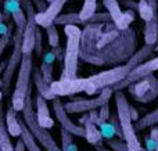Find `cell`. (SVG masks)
<instances>
[{
	"instance_id": "obj_13",
	"label": "cell",
	"mask_w": 158,
	"mask_h": 151,
	"mask_svg": "<svg viewBox=\"0 0 158 151\" xmlns=\"http://www.w3.org/2000/svg\"><path fill=\"white\" fill-rule=\"evenodd\" d=\"M35 105H36V119H38L39 125L43 126L44 129H50L54 126V119L50 115L49 107H47V100L43 99L40 94H36L35 99Z\"/></svg>"
},
{
	"instance_id": "obj_37",
	"label": "cell",
	"mask_w": 158,
	"mask_h": 151,
	"mask_svg": "<svg viewBox=\"0 0 158 151\" xmlns=\"http://www.w3.org/2000/svg\"><path fill=\"white\" fill-rule=\"evenodd\" d=\"M131 116H132V121H137L139 119V114H137V111L132 105H131Z\"/></svg>"
},
{
	"instance_id": "obj_31",
	"label": "cell",
	"mask_w": 158,
	"mask_h": 151,
	"mask_svg": "<svg viewBox=\"0 0 158 151\" xmlns=\"http://www.w3.org/2000/svg\"><path fill=\"white\" fill-rule=\"evenodd\" d=\"M100 108V111H98V115H100V118L103 119V121H108V118H110V101L108 103H104L101 107H98Z\"/></svg>"
},
{
	"instance_id": "obj_43",
	"label": "cell",
	"mask_w": 158,
	"mask_h": 151,
	"mask_svg": "<svg viewBox=\"0 0 158 151\" xmlns=\"http://www.w3.org/2000/svg\"><path fill=\"white\" fill-rule=\"evenodd\" d=\"M0 151H2V150H0Z\"/></svg>"
},
{
	"instance_id": "obj_27",
	"label": "cell",
	"mask_w": 158,
	"mask_h": 151,
	"mask_svg": "<svg viewBox=\"0 0 158 151\" xmlns=\"http://www.w3.org/2000/svg\"><path fill=\"white\" fill-rule=\"evenodd\" d=\"M40 72H42V76H43V79L46 80L47 83H52L53 82V64H49V63H44V61H42V65H40Z\"/></svg>"
},
{
	"instance_id": "obj_5",
	"label": "cell",
	"mask_w": 158,
	"mask_h": 151,
	"mask_svg": "<svg viewBox=\"0 0 158 151\" xmlns=\"http://www.w3.org/2000/svg\"><path fill=\"white\" fill-rule=\"evenodd\" d=\"M115 93V105H117V115L119 119V125L122 129L123 141L126 143L128 150L140 151L142 146L136 136V129L133 126V121L131 116V104H129L126 94L122 90H117Z\"/></svg>"
},
{
	"instance_id": "obj_32",
	"label": "cell",
	"mask_w": 158,
	"mask_h": 151,
	"mask_svg": "<svg viewBox=\"0 0 158 151\" xmlns=\"http://www.w3.org/2000/svg\"><path fill=\"white\" fill-rule=\"evenodd\" d=\"M31 2H32L33 7L38 10V13H42V11L47 7V4H46V2H44V0H31Z\"/></svg>"
},
{
	"instance_id": "obj_39",
	"label": "cell",
	"mask_w": 158,
	"mask_h": 151,
	"mask_svg": "<svg viewBox=\"0 0 158 151\" xmlns=\"http://www.w3.org/2000/svg\"><path fill=\"white\" fill-rule=\"evenodd\" d=\"M94 147H96V151H111V150L106 149L104 146H101V144H98V146H94Z\"/></svg>"
},
{
	"instance_id": "obj_33",
	"label": "cell",
	"mask_w": 158,
	"mask_h": 151,
	"mask_svg": "<svg viewBox=\"0 0 158 151\" xmlns=\"http://www.w3.org/2000/svg\"><path fill=\"white\" fill-rule=\"evenodd\" d=\"M144 141H146V149H147V151H156V140L151 136H146Z\"/></svg>"
},
{
	"instance_id": "obj_10",
	"label": "cell",
	"mask_w": 158,
	"mask_h": 151,
	"mask_svg": "<svg viewBox=\"0 0 158 151\" xmlns=\"http://www.w3.org/2000/svg\"><path fill=\"white\" fill-rule=\"evenodd\" d=\"M158 71V57H154V58H150V60H146L144 63H142L140 65H137L136 68H133L122 80H119L118 83H115L112 86V90L117 92V90H123L126 89L129 85L132 83L137 82V80L143 79L146 78L147 75L150 74H154V72Z\"/></svg>"
},
{
	"instance_id": "obj_16",
	"label": "cell",
	"mask_w": 158,
	"mask_h": 151,
	"mask_svg": "<svg viewBox=\"0 0 158 151\" xmlns=\"http://www.w3.org/2000/svg\"><path fill=\"white\" fill-rule=\"evenodd\" d=\"M4 121H6V128H7L11 137H19V135H21L19 118L17 116V111L14 110L11 104H8L7 110L4 111Z\"/></svg>"
},
{
	"instance_id": "obj_26",
	"label": "cell",
	"mask_w": 158,
	"mask_h": 151,
	"mask_svg": "<svg viewBox=\"0 0 158 151\" xmlns=\"http://www.w3.org/2000/svg\"><path fill=\"white\" fill-rule=\"evenodd\" d=\"M98 129H100V133H101V136H103V139L108 140V139L115 137V128L111 122H108V121L103 122V124L98 126Z\"/></svg>"
},
{
	"instance_id": "obj_42",
	"label": "cell",
	"mask_w": 158,
	"mask_h": 151,
	"mask_svg": "<svg viewBox=\"0 0 158 151\" xmlns=\"http://www.w3.org/2000/svg\"><path fill=\"white\" fill-rule=\"evenodd\" d=\"M126 151H132V150H126Z\"/></svg>"
},
{
	"instance_id": "obj_6",
	"label": "cell",
	"mask_w": 158,
	"mask_h": 151,
	"mask_svg": "<svg viewBox=\"0 0 158 151\" xmlns=\"http://www.w3.org/2000/svg\"><path fill=\"white\" fill-rule=\"evenodd\" d=\"M32 69H33L32 54H22L21 63H19V67H18L15 88H14L13 96H11V103H10L17 112H21V110L24 108L27 94L31 90Z\"/></svg>"
},
{
	"instance_id": "obj_20",
	"label": "cell",
	"mask_w": 158,
	"mask_h": 151,
	"mask_svg": "<svg viewBox=\"0 0 158 151\" xmlns=\"http://www.w3.org/2000/svg\"><path fill=\"white\" fill-rule=\"evenodd\" d=\"M96 8H97V0H83V4L82 8L79 11V17H81L83 25L86 24V21L96 13Z\"/></svg>"
},
{
	"instance_id": "obj_4",
	"label": "cell",
	"mask_w": 158,
	"mask_h": 151,
	"mask_svg": "<svg viewBox=\"0 0 158 151\" xmlns=\"http://www.w3.org/2000/svg\"><path fill=\"white\" fill-rule=\"evenodd\" d=\"M22 112V121L25 122L27 128L29 129V132L32 133V136L36 139L39 144L43 147L46 151H61V147L56 143L54 137L49 133V129H44L43 126H40L36 119V112L33 110L32 104V96H31V90L27 94L25 99L24 108L21 110Z\"/></svg>"
},
{
	"instance_id": "obj_38",
	"label": "cell",
	"mask_w": 158,
	"mask_h": 151,
	"mask_svg": "<svg viewBox=\"0 0 158 151\" xmlns=\"http://www.w3.org/2000/svg\"><path fill=\"white\" fill-rule=\"evenodd\" d=\"M147 2H148V4L153 7V10L158 14V0H147Z\"/></svg>"
},
{
	"instance_id": "obj_36",
	"label": "cell",
	"mask_w": 158,
	"mask_h": 151,
	"mask_svg": "<svg viewBox=\"0 0 158 151\" xmlns=\"http://www.w3.org/2000/svg\"><path fill=\"white\" fill-rule=\"evenodd\" d=\"M15 151H25V146H24V143H22V140L21 139H18L17 140V144H15Z\"/></svg>"
},
{
	"instance_id": "obj_29",
	"label": "cell",
	"mask_w": 158,
	"mask_h": 151,
	"mask_svg": "<svg viewBox=\"0 0 158 151\" xmlns=\"http://www.w3.org/2000/svg\"><path fill=\"white\" fill-rule=\"evenodd\" d=\"M108 21H111V17H110V14L106 11V13H94L86 21V24H93V22H108Z\"/></svg>"
},
{
	"instance_id": "obj_19",
	"label": "cell",
	"mask_w": 158,
	"mask_h": 151,
	"mask_svg": "<svg viewBox=\"0 0 158 151\" xmlns=\"http://www.w3.org/2000/svg\"><path fill=\"white\" fill-rule=\"evenodd\" d=\"M158 124V108L153 110L151 112L146 114L143 118L137 119L136 121V125H135V129L136 130H143L146 128H150V126H154V125Z\"/></svg>"
},
{
	"instance_id": "obj_2",
	"label": "cell",
	"mask_w": 158,
	"mask_h": 151,
	"mask_svg": "<svg viewBox=\"0 0 158 151\" xmlns=\"http://www.w3.org/2000/svg\"><path fill=\"white\" fill-rule=\"evenodd\" d=\"M129 74V68L126 67V64L122 65L112 67L111 69L107 71H101L96 75L87 78H72V79H58L53 80L50 83L53 93L57 97H64V96H72V94L85 93L93 94L101 92L106 88H112L115 83H118L119 80H122L126 75Z\"/></svg>"
},
{
	"instance_id": "obj_23",
	"label": "cell",
	"mask_w": 158,
	"mask_h": 151,
	"mask_svg": "<svg viewBox=\"0 0 158 151\" xmlns=\"http://www.w3.org/2000/svg\"><path fill=\"white\" fill-rule=\"evenodd\" d=\"M61 135V150L63 151H78V147L74 143V135L68 132V130L63 129L60 130Z\"/></svg>"
},
{
	"instance_id": "obj_35",
	"label": "cell",
	"mask_w": 158,
	"mask_h": 151,
	"mask_svg": "<svg viewBox=\"0 0 158 151\" xmlns=\"http://www.w3.org/2000/svg\"><path fill=\"white\" fill-rule=\"evenodd\" d=\"M150 136L156 140V151H158V128H153V129H151Z\"/></svg>"
},
{
	"instance_id": "obj_21",
	"label": "cell",
	"mask_w": 158,
	"mask_h": 151,
	"mask_svg": "<svg viewBox=\"0 0 158 151\" xmlns=\"http://www.w3.org/2000/svg\"><path fill=\"white\" fill-rule=\"evenodd\" d=\"M56 25H83L81 17L78 13H68V14H60L54 19Z\"/></svg>"
},
{
	"instance_id": "obj_3",
	"label": "cell",
	"mask_w": 158,
	"mask_h": 151,
	"mask_svg": "<svg viewBox=\"0 0 158 151\" xmlns=\"http://www.w3.org/2000/svg\"><path fill=\"white\" fill-rule=\"evenodd\" d=\"M64 33L67 36L65 50H64V67L60 79H72L78 76L79 50H81L82 29L78 25H64Z\"/></svg>"
},
{
	"instance_id": "obj_41",
	"label": "cell",
	"mask_w": 158,
	"mask_h": 151,
	"mask_svg": "<svg viewBox=\"0 0 158 151\" xmlns=\"http://www.w3.org/2000/svg\"><path fill=\"white\" fill-rule=\"evenodd\" d=\"M46 2H49V3H52V2H53V0H46Z\"/></svg>"
},
{
	"instance_id": "obj_44",
	"label": "cell",
	"mask_w": 158,
	"mask_h": 151,
	"mask_svg": "<svg viewBox=\"0 0 158 151\" xmlns=\"http://www.w3.org/2000/svg\"><path fill=\"white\" fill-rule=\"evenodd\" d=\"M61 151H63V150H61Z\"/></svg>"
},
{
	"instance_id": "obj_30",
	"label": "cell",
	"mask_w": 158,
	"mask_h": 151,
	"mask_svg": "<svg viewBox=\"0 0 158 151\" xmlns=\"http://www.w3.org/2000/svg\"><path fill=\"white\" fill-rule=\"evenodd\" d=\"M33 51H35L38 55H42V53H43V43H42V32L39 31V28L36 29L35 47H33Z\"/></svg>"
},
{
	"instance_id": "obj_12",
	"label": "cell",
	"mask_w": 158,
	"mask_h": 151,
	"mask_svg": "<svg viewBox=\"0 0 158 151\" xmlns=\"http://www.w3.org/2000/svg\"><path fill=\"white\" fill-rule=\"evenodd\" d=\"M53 111H54L56 119L58 121V124L61 125L63 129L68 130L74 136L85 137V128L82 125H77L74 121H71V118L68 116V112L64 108V103L61 100H58V99L53 100Z\"/></svg>"
},
{
	"instance_id": "obj_15",
	"label": "cell",
	"mask_w": 158,
	"mask_h": 151,
	"mask_svg": "<svg viewBox=\"0 0 158 151\" xmlns=\"http://www.w3.org/2000/svg\"><path fill=\"white\" fill-rule=\"evenodd\" d=\"M32 80H33V83H35V86H36L38 94H40L43 99H46L47 101H49V100L50 101H53L54 99H57V96L53 93L52 88H50V83H47L46 80L43 79L40 69H38V68L32 69Z\"/></svg>"
},
{
	"instance_id": "obj_18",
	"label": "cell",
	"mask_w": 158,
	"mask_h": 151,
	"mask_svg": "<svg viewBox=\"0 0 158 151\" xmlns=\"http://www.w3.org/2000/svg\"><path fill=\"white\" fill-rule=\"evenodd\" d=\"M19 125H21V140L25 146V150L28 151H43L42 150V146L36 141V139L32 136V133L29 132V129L27 128L25 122L22 119H19Z\"/></svg>"
},
{
	"instance_id": "obj_7",
	"label": "cell",
	"mask_w": 158,
	"mask_h": 151,
	"mask_svg": "<svg viewBox=\"0 0 158 151\" xmlns=\"http://www.w3.org/2000/svg\"><path fill=\"white\" fill-rule=\"evenodd\" d=\"M112 94H114V90L111 88H106L100 92L97 97L94 99H77L72 100V101H68L64 104V108L68 114H83L87 112V111H93L97 110L98 107L104 104V103H108L111 100Z\"/></svg>"
},
{
	"instance_id": "obj_28",
	"label": "cell",
	"mask_w": 158,
	"mask_h": 151,
	"mask_svg": "<svg viewBox=\"0 0 158 151\" xmlns=\"http://www.w3.org/2000/svg\"><path fill=\"white\" fill-rule=\"evenodd\" d=\"M107 143H108V146L111 147L114 151H126L128 150V147H126V143L122 140V139H115V137H112V139H108L107 140Z\"/></svg>"
},
{
	"instance_id": "obj_17",
	"label": "cell",
	"mask_w": 158,
	"mask_h": 151,
	"mask_svg": "<svg viewBox=\"0 0 158 151\" xmlns=\"http://www.w3.org/2000/svg\"><path fill=\"white\" fill-rule=\"evenodd\" d=\"M158 42V15L144 22V43L156 46Z\"/></svg>"
},
{
	"instance_id": "obj_11",
	"label": "cell",
	"mask_w": 158,
	"mask_h": 151,
	"mask_svg": "<svg viewBox=\"0 0 158 151\" xmlns=\"http://www.w3.org/2000/svg\"><path fill=\"white\" fill-rule=\"evenodd\" d=\"M103 4L106 7L107 13L111 17V21L115 24V27L119 29H126L131 27V24L136 19L135 10L128 8L126 11H122L121 4L118 0H103Z\"/></svg>"
},
{
	"instance_id": "obj_25",
	"label": "cell",
	"mask_w": 158,
	"mask_h": 151,
	"mask_svg": "<svg viewBox=\"0 0 158 151\" xmlns=\"http://www.w3.org/2000/svg\"><path fill=\"white\" fill-rule=\"evenodd\" d=\"M46 29V35H47V40H49V44L52 49L57 47L60 44V36H58V31H57V25L56 24H52L49 25Z\"/></svg>"
},
{
	"instance_id": "obj_40",
	"label": "cell",
	"mask_w": 158,
	"mask_h": 151,
	"mask_svg": "<svg viewBox=\"0 0 158 151\" xmlns=\"http://www.w3.org/2000/svg\"><path fill=\"white\" fill-rule=\"evenodd\" d=\"M2 19H3L2 18V10H0V27H2Z\"/></svg>"
},
{
	"instance_id": "obj_9",
	"label": "cell",
	"mask_w": 158,
	"mask_h": 151,
	"mask_svg": "<svg viewBox=\"0 0 158 151\" xmlns=\"http://www.w3.org/2000/svg\"><path fill=\"white\" fill-rule=\"evenodd\" d=\"M19 2H21V7L24 8L25 15H27V25H25L24 36H22V54H32L33 47H35L36 29H38L36 10L31 0H19Z\"/></svg>"
},
{
	"instance_id": "obj_1",
	"label": "cell",
	"mask_w": 158,
	"mask_h": 151,
	"mask_svg": "<svg viewBox=\"0 0 158 151\" xmlns=\"http://www.w3.org/2000/svg\"><path fill=\"white\" fill-rule=\"evenodd\" d=\"M136 32L119 29L112 21L86 24L81 33L79 58L94 67L125 64L136 53Z\"/></svg>"
},
{
	"instance_id": "obj_14",
	"label": "cell",
	"mask_w": 158,
	"mask_h": 151,
	"mask_svg": "<svg viewBox=\"0 0 158 151\" xmlns=\"http://www.w3.org/2000/svg\"><path fill=\"white\" fill-rule=\"evenodd\" d=\"M79 124L85 128V137H86L87 143L92 144V146H98V144H101L103 136H101L98 126H96L89 119V114L83 115L82 118H79Z\"/></svg>"
},
{
	"instance_id": "obj_22",
	"label": "cell",
	"mask_w": 158,
	"mask_h": 151,
	"mask_svg": "<svg viewBox=\"0 0 158 151\" xmlns=\"http://www.w3.org/2000/svg\"><path fill=\"white\" fill-rule=\"evenodd\" d=\"M137 13H139L140 18H142L144 22L150 21L153 17L158 15L156 11L153 10V7L148 4L147 0H139V2H137Z\"/></svg>"
},
{
	"instance_id": "obj_8",
	"label": "cell",
	"mask_w": 158,
	"mask_h": 151,
	"mask_svg": "<svg viewBox=\"0 0 158 151\" xmlns=\"http://www.w3.org/2000/svg\"><path fill=\"white\" fill-rule=\"evenodd\" d=\"M126 89H129V93L133 96L135 100L147 104L158 97V79L154 76V74H150L143 79L129 85Z\"/></svg>"
},
{
	"instance_id": "obj_24",
	"label": "cell",
	"mask_w": 158,
	"mask_h": 151,
	"mask_svg": "<svg viewBox=\"0 0 158 151\" xmlns=\"http://www.w3.org/2000/svg\"><path fill=\"white\" fill-rule=\"evenodd\" d=\"M10 38H11V29H6L4 33L0 36V101L3 99V90H2V55L4 53L7 44L10 43Z\"/></svg>"
},
{
	"instance_id": "obj_34",
	"label": "cell",
	"mask_w": 158,
	"mask_h": 151,
	"mask_svg": "<svg viewBox=\"0 0 158 151\" xmlns=\"http://www.w3.org/2000/svg\"><path fill=\"white\" fill-rule=\"evenodd\" d=\"M54 60H56V54L53 53V50H52V51H46L43 54V61H44V63L53 64V63H54Z\"/></svg>"
}]
</instances>
